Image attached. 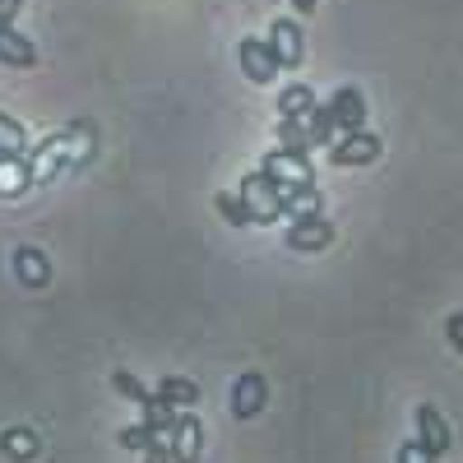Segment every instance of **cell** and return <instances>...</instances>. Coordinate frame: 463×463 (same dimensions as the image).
Segmentation results:
<instances>
[{"label":"cell","instance_id":"cell-1","mask_svg":"<svg viewBox=\"0 0 463 463\" xmlns=\"http://www.w3.org/2000/svg\"><path fill=\"white\" fill-rule=\"evenodd\" d=\"M288 181H274L269 172H255V176H246L241 181V200H246V209H250V222H279L283 213H279V190H283Z\"/></svg>","mask_w":463,"mask_h":463},{"label":"cell","instance_id":"cell-2","mask_svg":"<svg viewBox=\"0 0 463 463\" xmlns=\"http://www.w3.org/2000/svg\"><path fill=\"white\" fill-rule=\"evenodd\" d=\"M269 52H274L279 70H297L301 56H306L301 24H297V19H274V28H269Z\"/></svg>","mask_w":463,"mask_h":463},{"label":"cell","instance_id":"cell-3","mask_svg":"<svg viewBox=\"0 0 463 463\" xmlns=\"http://www.w3.org/2000/svg\"><path fill=\"white\" fill-rule=\"evenodd\" d=\"M329 158H334V167L375 163V158H380V135H366V126H362V130H353V135H343L338 144H329Z\"/></svg>","mask_w":463,"mask_h":463},{"label":"cell","instance_id":"cell-4","mask_svg":"<svg viewBox=\"0 0 463 463\" xmlns=\"http://www.w3.org/2000/svg\"><path fill=\"white\" fill-rule=\"evenodd\" d=\"M264 399H269V384H264L260 371L237 375V384H232V412H237L241 421H250L255 412H264Z\"/></svg>","mask_w":463,"mask_h":463},{"label":"cell","instance_id":"cell-5","mask_svg":"<svg viewBox=\"0 0 463 463\" xmlns=\"http://www.w3.org/2000/svg\"><path fill=\"white\" fill-rule=\"evenodd\" d=\"M237 56H241V70H246L250 84H274L279 61H274V52H269V43H260V37H246V43L237 47Z\"/></svg>","mask_w":463,"mask_h":463},{"label":"cell","instance_id":"cell-6","mask_svg":"<svg viewBox=\"0 0 463 463\" xmlns=\"http://www.w3.org/2000/svg\"><path fill=\"white\" fill-rule=\"evenodd\" d=\"M329 241H334V227L320 213H301L292 222V232H288V246L292 250H325Z\"/></svg>","mask_w":463,"mask_h":463},{"label":"cell","instance_id":"cell-7","mask_svg":"<svg viewBox=\"0 0 463 463\" xmlns=\"http://www.w3.org/2000/svg\"><path fill=\"white\" fill-rule=\"evenodd\" d=\"M329 111H334V126L343 135H353V130L366 126V98H362V89H338L329 98Z\"/></svg>","mask_w":463,"mask_h":463},{"label":"cell","instance_id":"cell-8","mask_svg":"<svg viewBox=\"0 0 463 463\" xmlns=\"http://www.w3.org/2000/svg\"><path fill=\"white\" fill-rule=\"evenodd\" d=\"M417 445L427 449V454H449V427H445V417L431 408V403H421L417 408Z\"/></svg>","mask_w":463,"mask_h":463},{"label":"cell","instance_id":"cell-9","mask_svg":"<svg viewBox=\"0 0 463 463\" xmlns=\"http://www.w3.org/2000/svg\"><path fill=\"white\" fill-rule=\"evenodd\" d=\"M167 436H172V463H195V458H200V440H204V427H200L195 417H172Z\"/></svg>","mask_w":463,"mask_h":463},{"label":"cell","instance_id":"cell-10","mask_svg":"<svg viewBox=\"0 0 463 463\" xmlns=\"http://www.w3.org/2000/svg\"><path fill=\"white\" fill-rule=\"evenodd\" d=\"M0 61L14 65V70H33L37 65V47L28 43L24 33H14L10 24H0Z\"/></svg>","mask_w":463,"mask_h":463},{"label":"cell","instance_id":"cell-11","mask_svg":"<svg viewBox=\"0 0 463 463\" xmlns=\"http://www.w3.org/2000/svg\"><path fill=\"white\" fill-rule=\"evenodd\" d=\"M260 172H269L274 181H311V163H306L301 153H283V148L269 153Z\"/></svg>","mask_w":463,"mask_h":463},{"label":"cell","instance_id":"cell-12","mask_svg":"<svg viewBox=\"0 0 463 463\" xmlns=\"http://www.w3.org/2000/svg\"><path fill=\"white\" fill-rule=\"evenodd\" d=\"M14 274H19L24 288H47V283H52V264L37 255L33 246H19V250H14Z\"/></svg>","mask_w":463,"mask_h":463},{"label":"cell","instance_id":"cell-13","mask_svg":"<svg viewBox=\"0 0 463 463\" xmlns=\"http://www.w3.org/2000/svg\"><path fill=\"white\" fill-rule=\"evenodd\" d=\"M158 399H163L167 408H195V403H200V384H195V380H181V375H167V380L158 384Z\"/></svg>","mask_w":463,"mask_h":463},{"label":"cell","instance_id":"cell-14","mask_svg":"<svg viewBox=\"0 0 463 463\" xmlns=\"http://www.w3.org/2000/svg\"><path fill=\"white\" fill-rule=\"evenodd\" d=\"M279 148L283 153H301V158L311 153V130L301 126V116H283L279 121Z\"/></svg>","mask_w":463,"mask_h":463},{"label":"cell","instance_id":"cell-15","mask_svg":"<svg viewBox=\"0 0 463 463\" xmlns=\"http://www.w3.org/2000/svg\"><path fill=\"white\" fill-rule=\"evenodd\" d=\"M311 107H316V93L306 89V84H288L279 93V111L283 116H311Z\"/></svg>","mask_w":463,"mask_h":463},{"label":"cell","instance_id":"cell-16","mask_svg":"<svg viewBox=\"0 0 463 463\" xmlns=\"http://www.w3.org/2000/svg\"><path fill=\"white\" fill-rule=\"evenodd\" d=\"M28 148V135L19 121H10V116H0V158H24Z\"/></svg>","mask_w":463,"mask_h":463},{"label":"cell","instance_id":"cell-17","mask_svg":"<svg viewBox=\"0 0 463 463\" xmlns=\"http://www.w3.org/2000/svg\"><path fill=\"white\" fill-rule=\"evenodd\" d=\"M306 130H311V148H329L334 144V111H329V102L325 107H311V126H306Z\"/></svg>","mask_w":463,"mask_h":463},{"label":"cell","instance_id":"cell-18","mask_svg":"<svg viewBox=\"0 0 463 463\" xmlns=\"http://www.w3.org/2000/svg\"><path fill=\"white\" fill-rule=\"evenodd\" d=\"M111 390H121V394H126L130 403H139V408H148L153 399H158V394H148V390H144V384H139L130 371H116V375H111Z\"/></svg>","mask_w":463,"mask_h":463},{"label":"cell","instance_id":"cell-19","mask_svg":"<svg viewBox=\"0 0 463 463\" xmlns=\"http://www.w3.org/2000/svg\"><path fill=\"white\" fill-rule=\"evenodd\" d=\"M213 204H218V213H222L232 227H246V222H250V209H246V200H241V195H227V190H222V195H218Z\"/></svg>","mask_w":463,"mask_h":463},{"label":"cell","instance_id":"cell-20","mask_svg":"<svg viewBox=\"0 0 463 463\" xmlns=\"http://www.w3.org/2000/svg\"><path fill=\"white\" fill-rule=\"evenodd\" d=\"M153 440H158V436H153L144 421H139V427H126V431H121V445H126V449H148Z\"/></svg>","mask_w":463,"mask_h":463},{"label":"cell","instance_id":"cell-21","mask_svg":"<svg viewBox=\"0 0 463 463\" xmlns=\"http://www.w3.org/2000/svg\"><path fill=\"white\" fill-rule=\"evenodd\" d=\"M399 463H436V454H427L417 440H408V445L399 449Z\"/></svg>","mask_w":463,"mask_h":463},{"label":"cell","instance_id":"cell-22","mask_svg":"<svg viewBox=\"0 0 463 463\" xmlns=\"http://www.w3.org/2000/svg\"><path fill=\"white\" fill-rule=\"evenodd\" d=\"M144 463H172V449H167L163 440H153V445L144 449Z\"/></svg>","mask_w":463,"mask_h":463},{"label":"cell","instance_id":"cell-23","mask_svg":"<svg viewBox=\"0 0 463 463\" xmlns=\"http://www.w3.org/2000/svg\"><path fill=\"white\" fill-rule=\"evenodd\" d=\"M445 334H449V343L463 353V316H449V325H445Z\"/></svg>","mask_w":463,"mask_h":463},{"label":"cell","instance_id":"cell-24","mask_svg":"<svg viewBox=\"0 0 463 463\" xmlns=\"http://www.w3.org/2000/svg\"><path fill=\"white\" fill-rule=\"evenodd\" d=\"M19 5H24V0H0V24H14Z\"/></svg>","mask_w":463,"mask_h":463},{"label":"cell","instance_id":"cell-25","mask_svg":"<svg viewBox=\"0 0 463 463\" xmlns=\"http://www.w3.org/2000/svg\"><path fill=\"white\" fill-rule=\"evenodd\" d=\"M10 445H14V454H28V449H33V440H28V431H24V427L10 436Z\"/></svg>","mask_w":463,"mask_h":463},{"label":"cell","instance_id":"cell-26","mask_svg":"<svg viewBox=\"0 0 463 463\" xmlns=\"http://www.w3.org/2000/svg\"><path fill=\"white\" fill-rule=\"evenodd\" d=\"M292 5H297L301 14H311V10H316V0H292Z\"/></svg>","mask_w":463,"mask_h":463}]
</instances>
